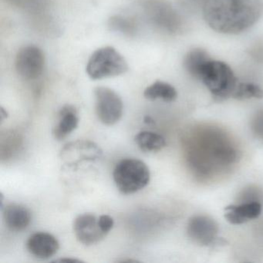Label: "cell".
<instances>
[{
    "mask_svg": "<svg viewBox=\"0 0 263 263\" xmlns=\"http://www.w3.org/2000/svg\"><path fill=\"white\" fill-rule=\"evenodd\" d=\"M263 0H206L203 15L208 25L218 33L238 34L261 17Z\"/></svg>",
    "mask_w": 263,
    "mask_h": 263,
    "instance_id": "obj_1",
    "label": "cell"
},
{
    "mask_svg": "<svg viewBox=\"0 0 263 263\" xmlns=\"http://www.w3.org/2000/svg\"><path fill=\"white\" fill-rule=\"evenodd\" d=\"M191 139L187 147V161L195 172L208 175L233 164L237 152L220 133L201 134Z\"/></svg>",
    "mask_w": 263,
    "mask_h": 263,
    "instance_id": "obj_2",
    "label": "cell"
},
{
    "mask_svg": "<svg viewBox=\"0 0 263 263\" xmlns=\"http://www.w3.org/2000/svg\"><path fill=\"white\" fill-rule=\"evenodd\" d=\"M198 80L204 84L217 101L232 98L238 83L227 64L212 59L201 67Z\"/></svg>",
    "mask_w": 263,
    "mask_h": 263,
    "instance_id": "obj_3",
    "label": "cell"
},
{
    "mask_svg": "<svg viewBox=\"0 0 263 263\" xmlns=\"http://www.w3.org/2000/svg\"><path fill=\"white\" fill-rule=\"evenodd\" d=\"M113 177L118 190L124 195H130L139 192L148 184L151 173L144 161L136 158H127L117 164Z\"/></svg>",
    "mask_w": 263,
    "mask_h": 263,
    "instance_id": "obj_4",
    "label": "cell"
},
{
    "mask_svg": "<svg viewBox=\"0 0 263 263\" xmlns=\"http://www.w3.org/2000/svg\"><path fill=\"white\" fill-rule=\"evenodd\" d=\"M128 65L124 57L111 47L97 50L89 59L87 75L92 80H101L124 74Z\"/></svg>",
    "mask_w": 263,
    "mask_h": 263,
    "instance_id": "obj_5",
    "label": "cell"
},
{
    "mask_svg": "<svg viewBox=\"0 0 263 263\" xmlns=\"http://www.w3.org/2000/svg\"><path fill=\"white\" fill-rule=\"evenodd\" d=\"M95 110L102 124L114 125L121 120L124 105L121 97L112 89L98 87L95 90Z\"/></svg>",
    "mask_w": 263,
    "mask_h": 263,
    "instance_id": "obj_6",
    "label": "cell"
},
{
    "mask_svg": "<svg viewBox=\"0 0 263 263\" xmlns=\"http://www.w3.org/2000/svg\"><path fill=\"white\" fill-rule=\"evenodd\" d=\"M218 224L206 215H194L187 221V234L189 238L202 246L215 247L222 245L223 238H218Z\"/></svg>",
    "mask_w": 263,
    "mask_h": 263,
    "instance_id": "obj_7",
    "label": "cell"
},
{
    "mask_svg": "<svg viewBox=\"0 0 263 263\" xmlns=\"http://www.w3.org/2000/svg\"><path fill=\"white\" fill-rule=\"evenodd\" d=\"M16 70L18 74L27 81L39 78L45 67V57L39 47L27 46L19 50L16 57Z\"/></svg>",
    "mask_w": 263,
    "mask_h": 263,
    "instance_id": "obj_8",
    "label": "cell"
},
{
    "mask_svg": "<svg viewBox=\"0 0 263 263\" xmlns=\"http://www.w3.org/2000/svg\"><path fill=\"white\" fill-rule=\"evenodd\" d=\"M73 231L78 241L85 246L97 244L107 235L100 226L99 217L90 213L82 214L75 218Z\"/></svg>",
    "mask_w": 263,
    "mask_h": 263,
    "instance_id": "obj_9",
    "label": "cell"
},
{
    "mask_svg": "<svg viewBox=\"0 0 263 263\" xmlns=\"http://www.w3.org/2000/svg\"><path fill=\"white\" fill-rule=\"evenodd\" d=\"M102 151L93 142L77 141L67 144L61 151V159L67 165H74L84 161H95L101 158Z\"/></svg>",
    "mask_w": 263,
    "mask_h": 263,
    "instance_id": "obj_10",
    "label": "cell"
},
{
    "mask_svg": "<svg viewBox=\"0 0 263 263\" xmlns=\"http://www.w3.org/2000/svg\"><path fill=\"white\" fill-rule=\"evenodd\" d=\"M27 249L33 256L47 259L56 255L60 249V243L52 234L38 232L29 237Z\"/></svg>",
    "mask_w": 263,
    "mask_h": 263,
    "instance_id": "obj_11",
    "label": "cell"
},
{
    "mask_svg": "<svg viewBox=\"0 0 263 263\" xmlns=\"http://www.w3.org/2000/svg\"><path fill=\"white\" fill-rule=\"evenodd\" d=\"M261 204L259 201L230 204L224 208V218L232 224H242L249 220L258 218L261 213Z\"/></svg>",
    "mask_w": 263,
    "mask_h": 263,
    "instance_id": "obj_12",
    "label": "cell"
},
{
    "mask_svg": "<svg viewBox=\"0 0 263 263\" xmlns=\"http://www.w3.org/2000/svg\"><path fill=\"white\" fill-rule=\"evenodd\" d=\"M2 211L6 226L13 232L25 230L31 222V212L25 206L13 203L7 204Z\"/></svg>",
    "mask_w": 263,
    "mask_h": 263,
    "instance_id": "obj_13",
    "label": "cell"
},
{
    "mask_svg": "<svg viewBox=\"0 0 263 263\" xmlns=\"http://www.w3.org/2000/svg\"><path fill=\"white\" fill-rule=\"evenodd\" d=\"M78 124L79 118L75 107L71 105L64 106L60 111L59 121L53 128V136L58 141H61L76 130Z\"/></svg>",
    "mask_w": 263,
    "mask_h": 263,
    "instance_id": "obj_14",
    "label": "cell"
},
{
    "mask_svg": "<svg viewBox=\"0 0 263 263\" xmlns=\"http://www.w3.org/2000/svg\"><path fill=\"white\" fill-rule=\"evenodd\" d=\"M147 9L148 13L147 14L155 24L168 30L176 27V19L174 15L175 13L165 4L160 2H152L147 5Z\"/></svg>",
    "mask_w": 263,
    "mask_h": 263,
    "instance_id": "obj_15",
    "label": "cell"
},
{
    "mask_svg": "<svg viewBox=\"0 0 263 263\" xmlns=\"http://www.w3.org/2000/svg\"><path fill=\"white\" fill-rule=\"evenodd\" d=\"M144 96L149 101L162 100L164 102H172L177 99L178 93L168 83L158 81L144 90Z\"/></svg>",
    "mask_w": 263,
    "mask_h": 263,
    "instance_id": "obj_16",
    "label": "cell"
},
{
    "mask_svg": "<svg viewBox=\"0 0 263 263\" xmlns=\"http://www.w3.org/2000/svg\"><path fill=\"white\" fill-rule=\"evenodd\" d=\"M135 141L141 150L145 152H156L166 146V141L162 135L153 132L144 130L135 136Z\"/></svg>",
    "mask_w": 263,
    "mask_h": 263,
    "instance_id": "obj_17",
    "label": "cell"
},
{
    "mask_svg": "<svg viewBox=\"0 0 263 263\" xmlns=\"http://www.w3.org/2000/svg\"><path fill=\"white\" fill-rule=\"evenodd\" d=\"M209 60H211L210 56L205 50L194 49L186 55L184 61V67L191 76L198 80L201 67Z\"/></svg>",
    "mask_w": 263,
    "mask_h": 263,
    "instance_id": "obj_18",
    "label": "cell"
},
{
    "mask_svg": "<svg viewBox=\"0 0 263 263\" xmlns=\"http://www.w3.org/2000/svg\"><path fill=\"white\" fill-rule=\"evenodd\" d=\"M232 98L239 101L252 98L261 99L263 89L253 83H238Z\"/></svg>",
    "mask_w": 263,
    "mask_h": 263,
    "instance_id": "obj_19",
    "label": "cell"
},
{
    "mask_svg": "<svg viewBox=\"0 0 263 263\" xmlns=\"http://www.w3.org/2000/svg\"><path fill=\"white\" fill-rule=\"evenodd\" d=\"M110 27L115 31H120L126 34L132 35L135 33V24L128 19L121 16H115L110 19Z\"/></svg>",
    "mask_w": 263,
    "mask_h": 263,
    "instance_id": "obj_20",
    "label": "cell"
},
{
    "mask_svg": "<svg viewBox=\"0 0 263 263\" xmlns=\"http://www.w3.org/2000/svg\"><path fill=\"white\" fill-rule=\"evenodd\" d=\"M8 1L19 8L33 10V11L42 10L47 4V0H8Z\"/></svg>",
    "mask_w": 263,
    "mask_h": 263,
    "instance_id": "obj_21",
    "label": "cell"
},
{
    "mask_svg": "<svg viewBox=\"0 0 263 263\" xmlns=\"http://www.w3.org/2000/svg\"><path fill=\"white\" fill-rule=\"evenodd\" d=\"M252 133L259 139H263V109L258 110L254 115L251 123Z\"/></svg>",
    "mask_w": 263,
    "mask_h": 263,
    "instance_id": "obj_22",
    "label": "cell"
},
{
    "mask_svg": "<svg viewBox=\"0 0 263 263\" xmlns=\"http://www.w3.org/2000/svg\"><path fill=\"white\" fill-rule=\"evenodd\" d=\"M99 224L103 232L107 235L113 229L115 221L111 216L108 215H102L99 217Z\"/></svg>",
    "mask_w": 263,
    "mask_h": 263,
    "instance_id": "obj_23",
    "label": "cell"
},
{
    "mask_svg": "<svg viewBox=\"0 0 263 263\" xmlns=\"http://www.w3.org/2000/svg\"><path fill=\"white\" fill-rule=\"evenodd\" d=\"M81 260L79 259H75V258H61V259L54 260L53 262H81Z\"/></svg>",
    "mask_w": 263,
    "mask_h": 263,
    "instance_id": "obj_24",
    "label": "cell"
},
{
    "mask_svg": "<svg viewBox=\"0 0 263 263\" xmlns=\"http://www.w3.org/2000/svg\"><path fill=\"white\" fill-rule=\"evenodd\" d=\"M7 118H8V113L4 107H1V121L4 122V120L7 119Z\"/></svg>",
    "mask_w": 263,
    "mask_h": 263,
    "instance_id": "obj_25",
    "label": "cell"
},
{
    "mask_svg": "<svg viewBox=\"0 0 263 263\" xmlns=\"http://www.w3.org/2000/svg\"><path fill=\"white\" fill-rule=\"evenodd\" d=\"M144 123H146V124H155V121H154V120L152 119V118L149 116H146L145 118H144Z\"/></svg>",
    "mask_w": 263,
    "mask_h": 263,
    "instance_id": "obj_26",
    "label": "cell"
}]
</instances>
